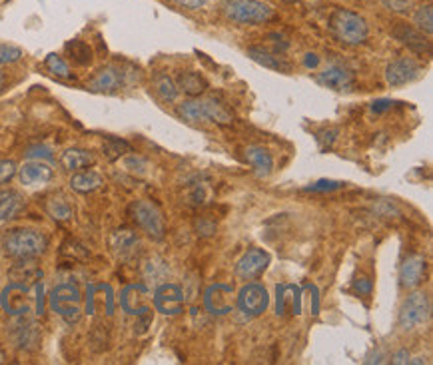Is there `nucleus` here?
I'll return each instance as SVG.
<instances>
[{"mask_svg":"<svg viewBox=\"0 0 433 365\" xmlns=\"http://www.w3.org/2000/svg\"><path fill=\"white\" fill-rule=\"evenodd\" d=\"M51 307L66 324H78L82 317L80 290L72 284H61L52 290Z\"/></svg>","mask_w":433,"mask_h":365,"instance_id":"obj_7","label":"nucleus"},{"mask_svg":"<svg viewBox=\"0 0 433 365\" xmlns=\"http://www.w3.org/2000/svg\"><path fill=\"white\" fill-rule=\"evenodd\" d=\"M330 28L343 44H352V46L367 41V34H370L367 22L363 21L360 14L345 9H338L333 12L330 18Z\"/></svg>","mask_w":433,"mask_h":365,"instance_id":"obj_4","label":"nucleus"},{"mask_svg":"<svg viewBox=\"0 0 433 365\" xmlns=\"http://www.w3.org/2000/svg\"><path fill=\"white\" fill-rule=\"evenodd\" d=\"M236 305L246 317H258L270 305L268 290L262 284H246L236 297Z\"/></svg>","mask_w":433,"mask_h":365,"instance_id":"obj_8","label":"nucleus"},{"mask_svg":"<svg viewBox=\"0 0 433 365\" xmlns=\"http://www.w3.org/2000/svg\"><path fill=\"white\" fill-rule=\"evenodd\" d=\"M22 58V51L14 44H0V66L14 64Z\"/></svg>","mask_w":433,"mask_h":365,"instance_id":"obj_36","label":"nucleus"},{"mask_svg":"<svg viewBox=\"0 0 433 365\" xmlns=\"http://www.w3.org/2000/svg\"><path fill=\"white\" fill-rule=\"evenodd\" d=\"M2 307L11 315H24L31 312V287L21 282H12L4 292H2Z\"/></svg>","mask_w":433,"mask_h":365,"instance_id":"obj_12","label":"nucleus"},{"mask_svg":"<svg viewBox=\"0 0 433 365\" xmlns=\"http://www.w3.org/2000/svg\"><path fill=\"white\" fill-rule=\"evenodd\" d=\"M156 312L162 315H180L184 312V290L178 284H162L152 295Z\"/></svg>","mask_w":433,"mask_h":365,"instance_id":"obj_11","label":"nucleus"},{"mask_svg":"<svg viewBox=\"0 0 433 365\" xmlns=\"http://www.w3.org/2000/svg\"><path fill=\"white\" fill-rule=\"evenodd\" d=\"M174 2H178V4H182V6H186V9H192V11H196V9H202L208 0H174Z\"/></svg>","mask_w":433,"mask_h":365,"instance_id":"obj_45","label":"nucleus"},{"mask_svg":"<svg viewBox=\"0 0 433 365\" xmlns=\"http://www.w3.org/2000/svg\"><path fill=\"white\" fill-rule=\"evenodd\" d=\"M387 4L390 11L402 12V14H407V12L413 9V0H383Z\"/></svg>","mask_w":433,"mask_h":365,"instance_id":"obj_39","label":"nucleus"},{"mask_svg":"<svg viewBox=\"0 0 433 365\" xmlns=\"http://www.w3.org/2000/svg\"><path fill=\"white\" fill-rule=\"evenodd\" d=\"M178 114L188 122H214L228 126L232 124L234 116L224 104L212 100V98H198V100H188L178 106Z\"/></svg>","mask_w":433,"mask_h":365,"instance_id":"obj_2","label":"nucleus"},{"mask_svg":"<svg viewBox=\"0 0 433 365\" xmlns=\"http://www.w3.org/2000/svg\"><path fill=\"white\" fill-rule=\"evenodd\" d=\"M2 361H4V351L0 349V364H2Z\"/></svg>","mask_w":433,"mask_h":365,"instance_id":"obj_49","label":"nucleus"},{"mask_svg":"<svg viewBox=\"0 0 433 365\" xmlns=\"http://www.w3.org/2000/svg\"><path fill=\"white\" fill-rule=\"evenodd\" d=\"M44 64H46V68H48L54 76H58V78H71V68H68V64L62 60L58 54H48Z\"/></svg>","mask_w":433,"mask_h":365,"instance_id":"obj_35","label":"nucleus"},{"mask_svg":"<svg viewBox=\"0 0 433 365\" xmlns=\"http://www.w3.org/2000/svg\"><path fill=\"white\" fill-rule=\"evenodd\" d=\"M11 337L19 349L32 351V349H36V345L41 344V329L31 319H21L19 324L12 325Z\"/></svg>","mask_w":433,"mask_h":365,"instance_id":"obj_17","label":"nucleus"},{"mask_svg":"<svg viewBox=\"0 0 433 365\" xmlns=\"http://www.w3.org/2000/svg\"><path fill=\"white\" fill-rule=\"evenodd\" d=\"M104 180L98 172L94 170H80L71 178V188L78 194H90L94 190H98Z\"/></svg>","mask_w":433,"mask_h":365,"instance_id":"obj_27","label":"nucleus"},{"mask_svg":"<svg viewBox=\"0 0 433 365\" xmlns=\"http://www.w3.org/2000/svg\"><path fill=\"white\" fill-rule=\"evenodd\" d=\"M224 12L238 24H266L276 18V12L262 0H226Z\"/></svg>","mask_w":433,"mask_h":365,"instance_id":"obj_3","label":"nucleus"},{"mask_svg":"<svg viewBox=\"0 0 433 365\" xmlns=\"http://www.w3.org/2000/svg\"><path fill=\"white\" fill-rule=\"evenodd\" d=\"M413 22L417 26V31L425 32V34H433V6L432 4H425L419 11L415 12Z\"/></svg>","mask_w":433,"mask_h":365,"instance_id":"obj_34","label":"nucleus"},{"mask_svg":"<svg viewBox=\"0 0 433 365\" xmlns=\"http://www.w3.org/2000/svg\"><path fill=\"white\" fill-rule=\"evenodd\" d=\"M286 4H293V2H298V0H283Z\"/></svg>","mask_w":433,"mask_h":365,"instance_id":"obj_50","label":"nucleus"},{"mask_svg":"<svg viewBox=\"0 0 433 365\" xmlns=\"http://www.w3.org/2000/svg\"><path fill=\"white\" fill-rule=\"evenodd\" d=\"M393 106L392 100H387V98H382V100H375L372 104V112H375V114H383V112H387L390 108Z\"/></svg>","mask_w":433,"mask_h":365,"instance_id":"obj_43","label":"nucleus"},{"mask_svg":"<svg viewBox=\"0 0 433 365\" xmlns=\"http://www.w3.org/2000/svg\"><path fill=\"white\" fill-rule=\"evenodd\" d=\"M335 134H338V130H325V132L320 134L322 148H330V146H332V142L335 140Z\"/></svg>","mask_w":433,"mask_h":365,"instance_id":"obj_44","label":"nucleus"},{"mask_svg":"<svg viewBox=\"0 0 433 365\" xmlns=\"http://www.w3.org/2000/svg\"><path fill=\"white\" fill-rule=\"evenodd\" d=\"M196 232H198V236H202V238H208V236H212V233L216 232V223L202 218V220L196 222Z\"/></svg>","mask_w":433,"mask_h":365,"instance_id":"obj_40","label":"nucleus"},{"mask_svg":"<svg viewBox=\"0 0 433 365\" xmlns=\"http://www.w3.org/2000/svg\"><path fill=\"white\" fill-rule=\"evenodd\" d=\"M276 314L280 317L302 314V287L296 284H280L276 287Z\"/></svg>","mask_w":433,"mask_h":365,"instance_id":"obj_15","label":"nucleus"},{"mask_svg":"<svg viewBox=\"0 0 433 365\" xmlns=\"http://www.w3.org/2000/svg\"><path fill=\"white\" fill-rule=\"evenodd\" d=\"M318 64H320V56H318V54H306V58H303V66H306V68H315V66H318Z\"/></svg>","mask_w":433,"mask_h":365,"instance_id":"obj_46","label":"nucleus"},{"mask_svg":"<svg viewBox=\"0 0 433 365\" xmlns=\"http://www.w3.org/2000/svg\"><path fill=\"white\" fill-rule=\"evenodd\" d=\"M52 176H54V172H52L51 164L42 162V160H31V162H26L21 168V172H19L21 182L24 184V186H28V188H36V186L48 184L52 180Z\"/></svg>","mask_w":433,"mask_h":365,"instance_id":"obj_20","label":"nucleus"},{"mask_svg":"<svg viewBox=\"0 0 433 365\" xmlns=\"http://www.w3.org/2000/svg\"><path fill=\"white\" fill-rule=\"evenodd\" d=\"M318 82L332 90H350L353 86V74L342 64H330L325 70L318 74Z\"/></svg>","mask_w":433,"mask_h":365,"instance_id":"obj_16","label":"nucleus"},{"mask_svg":"<svg viewBox=\"0 0 433 365\" xmlns=\"http://www.w3.org/2000/svg\"><path fill=\"white\" fill-rule=\"evenodd\" d=\"M136 243H138V236H136L134 230H128V228L116 230V232L110 236V248L116 252V254H126V252H130Z\"/></svg>","mask_w":433,"mask_h":365,"instance_id":"obj_30","label":"nucleus"},{"mask_svg":"<svg viewBox=\"0 0 433 365\" xmlns=\"http://www.w3.org/2000/svg\"><path fill=\"white\" fill-rule=\"evenodd\" d=\"M94 154L88 152V150H80V148H71L66 152H62L61 156V164L62 168L66 172H80V170H86L94 164Z\"/></svg>","mask_w":433,"mask_h":365,"instance_id":"obj_23","label":"nucleus"},{"mask_svg":"<svg viewBox=\"0 0 433 365\" xmlns=\"http://www.w3.org/2000/svg\"><path fill=\"white\" fill-rule=\"evenodd\" d=\"M24 198L16 190H0V223L14 220L24 210Z\"/></svg>","mask_w":433,"mask_h":365,"instance_id":"obj_22","label":"nucleus"},{"mask_svg":"<svg viewBox=\"0 0 433 365\" xmlns=\"http://www.w3.org/2000/svg\"><path fill=\"white\" fill-rule=\"evenodd\" d=\"M248 56H250L254 62H258V64H262L266 68H270V70L283 72V74L292 72V64H290V62L283 60L282 56H278V54H273V52L258 48V46H250V48H248Z\"/></svg>","mask_w":433,"mask_h":365,"instance_id":"obj_24","label":"nucleus"},{"mask_svg":"<svg viewBox=\"0 0 433 365\" xmlns=\"http://www.w3.org/2000/svg\"><path fill=\"white\" fill-rule=\"evenodd\" d=\"M422 74V66L419 62H415L413 58H397L393 60L387 68H385V80L393 88H400L413 82L417 76Z\"/></svg>","mask_w":433,"mask_h":365,"instance_id":"obj_14","label":"nucleus"},{"mask_svg":"<svg viewBox=\"0 0 433 365\" xmlns=\"http://www.w3.org/2000/svg\"><path fill=\"white\" fill-rule=\"evenodd\" d=\"M342 186V182H335V180H320V182L308 186L306 192H333V190H340Z\"/></svg>","mask_w":433,"mask_h":365,"instance_id":"obj_37","label":"nucleus"},{"mask_svg":"<svg viewBox=\"0 0 433 365\" xmlns=\"http://www.w3.org/2000/svg\"><path fill=\"white\" fill-rule=\"evenodd\" d=\"M425 268H427V264H425L423 255H407L405 262L402 264V270H400V284H402V287L413 290V287L422 284L423 277H425Z\"/></svg>","mask_w":433,"mask_h":365,"instance_id":"obj_18","label":"nucleus"},{"mask_svg":"<svg viewBox=\"0 0 433 365\" xmlns=\"http://www.w3.org/2000/svg\"><path fill=\"white\" fill-rule=\"evenodd\" d=\"M148 297H150V290L146 285L134 284L124 287L120 294V305L126 314L138 315V317H148L150 314V305H148Z\"/></svg>","mask_w":433,"mask_h":365,"instance_id":"obj_13","label":"nucleus"},{"mask_svg":"<svg viewBox=\"0 0 433 365\" xmlns=\"http://www.w3.org/2000/svg\"><path fill=\"white\" fill-rule=\"evenodd\" d=\"M64 51L71 56V60L76 62L78 66H90L92 58H94L92 48L84 41H71L64 46Z\"/></svg>","mask_w":433,"mask_h":365,"instance_id":"obj_31","label":"nucleus"},{"mask_svg":"<svg viewBox=\"0 0 433 365\" xmlns=\"http://www.w3.org/2000/svg\"><path fill=\"white\" fill-rule=\"evenodd\" d=\"M392 34L397 38V41L402 42V44H405L407 48H412V51L432 52V44H429V41L423 36V32H419L417 28H413L409 24H403V22L395 24Z\"/></svg>","mask_w":433,"mask_h":365,"instance_id":"obj_21","label":"nucleus"},{"mask_svg":"<svg viewBox=\"0 0 433 365\" xmlns=\"http://www.w3.org/2000/svg\"><path fill=\"white\" fill-rule=\"evenodd\" d=\"M46 212L51 218H54L56 222H68L72 216H74V208H72L71 200L62 194H52L46 198L44 203Z\"/></svg>","mask_w":433,"mask_h":365,"instance_id":"obj_26","label":"nucleus"},{"mask_svg":"<svg viewBox=\"0 0 433 365\" xmlns=\"http://www.w3.org/2000/svg\"><path fill=\"white\" fill-rule=\"evenodd\" d=\"M11 277L12 282L26 284V282H32V280H41L42 272L32 260H19V264L11 270Z\"/></svg>","mask_w":433,"mask_h":365,"instance_id":"obj_29","label":"nucleus"},{"mask_svg":"<svg viewBox=\"0 0 433 365\" xmlns=\"http://www.w3.org/2000/svg\"><path fill=\"white\" fill-rule=\"evenodd\" d=\"M154 88H156L158 96L164 102H174L178 98V86L168 74H156L154 76Z\"/></svg>","mask_w":433,"mask_h":365,"instance_id":"obj_32","label":"nucleus"},{"mask_svg":"<svg viewBox=\"0 0 433 365\" xmlns=\"http://www.w3.org/2000/svg\"><path fill=\"white\" fill-rule=\"evenodd\" d=\"M2 86H4V76H2V72H0V90H2Z\"/></svg>","mask_w":433,"mask_h":365,"instance_id":"obj_48","label":"nucleus"},{"mask_svg":"<svg viewBox=\"0 0 433 365\" xmlns=\"http://www.w3.org/2000/svg\"><path fill=\"white\" fill-rule=\"evenodd\" d=\"M26 156H28V158H46V160H52V152L48 148H44V146L31 148V150L26 152Z\"/></svg>","mask_w":433,"mask_h":365,"instance_id":"obj_42","label":"nucleus"},{"mask_svg":"<svg viewBox=\"0 0 433 365\" xmlns=\"http://www.w3.org/2000/svg\"><path fill=\"white\" fill-rule=\"evenodd\" d=\"M246 160L252 164L256 174L260 178H268L273 170V158L272 154L268 152L266 148H260V146H250L246 148Z\"/></svg>","mask_w":433,"mask_h":365,"instance_id":"obj_25","label":"nucleus"},{"mask_svg":"<svg viewBox=\"0 0 433 365\" xmlns=\"http://www.w3.org/2000/svg\"><path fill=\"white\" fill-rule=\"evenodd\" d=\"M429 317H432V302H429L427 294L413 292L403 300L397 324L403 332H413V329H419L422 325L427 324Z\"/></svg>","mask_w":433,"mask_h":365,"instance_id":"obj_6","label":"nucleus"},{"mask_svg":"<svg viewBox=\"0 0 433 365\" xmlns=\"http://www.w3.org/2000/svg\"><path fill=\"white\" fill-rule=\"evenodd\" d=\"M124 86V72L118 66H106L102 68L90 82L88 88L92 92H102V94H112V92L120 90Z\"/></svg>","mask_w":433,"mask_h":365,"instance_id":"obj_19","label":"nucleus"},{"mask_svg":"<svg viewBox=\"0 0 433 365\" xmlns=\"http://www.w3.org/2000/svg\"><path fill=\"white\" fill-rule=\"evenodd\" d=\"M2 248L12 260H34L46 252L48 238L38 230L19 228L2 236Z\"/></svg>","mask_w":433,"mask_h":365,"instance_id":"obj_1","label":"nucleus"},{"mask_svg":"<svg viewBox=\"0 0 433 365\" xmlns=\"http://www.w3.org/2000/svg\"><path fill=\"white\" fill-rule=\"evenodd\" d=\"M102 150H104V156H106L108 160H118V158L124 156V154L132 152L130 144L124 142V140H120V138H114V136H110V138H106V140H104Z\"/></svg>","mask_w":433,"mask_h":365,"instance_id":"obj_33","label":"nucleus"},{"mask_svg":"<svg viewBox=\"0 0 433 365\" xmlns=\"http://www.w3.org/2000/svg\"><path fill=\"white\" fill-rule=\"evenodd\" d=\"M234 287L228 284H212L204 292V307L210 315H228L234 310Z\"/></svg>","mask_w":433,"mask_h":365,"instance_id":"obj_9","label":"nucleus"},{"mask_svg":"<svg viewBox=\"0 0 433 365\" xmlns=\"http://www.w3.org/2000/svg\"><path fill=\"white\" fill-rule=\"evenodd\" d=\"M16 174V164L11 160H0V184L11 182Z\"/></svg>","mask_w":433,"mask_h":365,"instance_id":"obj_38","label":"nucleus"},{"mask_svg":"<svg viewBox=\"0 0 433 365\" xmlns=\"http://www.w3.org/2000/svg\"><path fill=\"white\" fill-rule=\"evenodd\" d=\"M409 361V354L405 351V349H402V351H397V354L393 355V364H407Z\"/></svg>","mask_w":433,"mask_h":365,"instance_id":"obj_47","label":"nucleus"},{"mask_svg":"<svg viewBox=\"0 0 433 365\" xmlns=\"http://www.w3.org/2000/svg\"><path fill=\"white\" fill-rule=\"evenodd\" d=\"M176 86H178V90L188 94V96H200L208 90V82L198 72H180Z\"/></svg>","mask_w":433,"mask_h":365,"instance_id":"obj_28","label":"nucleus"},{"mask_svg":"<svg viewBox=\"0 0 433 365\" xmlns=\"http://www.w3.org/2000/svg\"><path fill=\"white\" fill-rule=\"evenodd\" d=\"M268 265H270V254H268L266 250H262V248H250V250L238 260L234 274H236L238 280L250 282V280L260 277V275L266 272Z\"/></svg>","mask_w":433,"mask_h":365,"instance_id":"obj_10","label":"nucleus"},{"mask_svg":"<svg viewBox=\"0 0 433 365\" xmlns=\"http://www.w3.org/2000/svg\"><path fill=\"white\" fill-rule=\"evenodd\" d=\"M353 290H355V292H358L360 295H370L372 294V282H370V280H365V277H360V280H355Z\"/></svg>","mask_w":433,"mask_h":365,"instance_id":"obj_41","label":"nucleus"},{"mask_svg":"<svg viewBox=\"0 0 433 365\" xmlns=\"http://www.w3.org/2000/svg\"><path fill=\"white\" fill-rule=\"evenodd\" d=\"M128 213L134 220V223L140 228L142 232L146 236H150L152 240L160 242L166 236V222H164V216H162L160 208L150 200H136L130 203Z\"/></svg>","mask_w":433,"mask_h":365,"instance_id":"obj_5","label":"nucleus"}]
</instances>
